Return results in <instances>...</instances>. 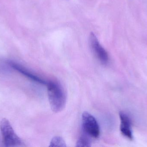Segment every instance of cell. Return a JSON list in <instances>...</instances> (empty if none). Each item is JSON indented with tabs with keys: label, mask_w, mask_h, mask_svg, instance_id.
<instances>
[{
	"label": "cell",
	"mask_w": 147,
	"mask_h": 147,
	"mask_svg": "<svg viewBox=\"0 0 147 147\" xmlns=\"http://www.w3.org/2000/svg\"><path fill=\"white\" fill-rule=\"evenodd\" d=\"M47 86L51 109L55 113L61 112L66 103V94L63 86L55 81L48 82Z\"/></svg>",
	"instance_id": "obj_1"
},
{
	"label": "cell",
	"mask_w": 147,
	"mask_h": 147,
	"mask_svg": "<svg viewBox=\"0 0 147 147\" xmlns=\"http://www.w3.org/2000/svg\"><path fill=\"white\" fill-rule=\"evenodd\" d=\"M0 129L2 136L3 143L5 147L24 146L22 140L16 134L7 119L3 118L0 123Z\"/></svg>",
	"instance_id": "obj_2"
},
{
	"label": "cell",
	"mask_w": 147,
	"mask_h": 147,
	"mask_svg": "<svg viewBox=\"0 0 147 147\" xmlns=\"http://www.w3.org/2000/svg\"><path fill=\"white\" fill-rule=\"evenodd\" d=\"M82 128L84 133L93 138H98L100 135V129L95 117L87 112L82 115Z\"/></svg>",
	"instance_id": "obj_3"
},
{
	"label": "cell",
	"mask_w": 147,
	"mask_h": 147,
	"mask_svg": "<svg viewBox=\"0 0 147 147\" xmlns=\"http://www.w3.org/2000/svg\"><path fill=\"white\" fill-rule=\"evenodd\" d=\"M90 45L92 51L98 59L104 64H107L109 60V56L106 50L99 43L96 36L93 33L90 35Z\"/></svg>",
	"instance_id": "obj_4"
},
{
	"label": "cell",
	"mask_w": 147,
	"mask_h": 147,
	"mask_svg": "<svg viewBox=\"0 0 147 147\" xmlns=\"http://www.w3.org/2000/svg\"><path fill=\"white\" fill-rule=\"evenodd\" d=\"M121 126L120 130L123 135L130 140H133V131L131 128V121L129 116L126 113L121 112L119 113Z\"/></svg>",
	"instance_id": "obj_5"
},
{
	"label": "cell",
	"mask_w": 147,
	"mask_h": 147,
	"mask_svg": "<svg viewBox=\"0 0 147 147\" xmlns=\"http://www.w3.org/2000/svg\"><path fill=\"white\" fill-rule=\"evenodd\" d=\"M8 64L12 68H13L16 70L18 71L20 73L23 74L25 77L28 78L32 81H34V82H36V83L40 84L43 85H47V84L48 82L45 81L44 79H42L41 78L37 76V75L32 73L30 71L27 70L25 67H23L22 66L14 63V62H11V61H9L8 62Z\"/></svg>",
	"instance_id": "obj_6"
},
{
	"label": "cell",
	"mask_w": 147,
	"mask_h": 147,
	"mask_svg": "<svg viewBox=\"0 0 147 147\" xmlns=\"http://www.w3.org/2000/svg\"><path fill=\"white\" fill-rule=\"evenodd\" d=\"M87 135L84 133L79 138L76 143V146L78 147H88L91 146V142Z\"/></svg>",
	"instance_id": "obj_7"
},
{
	"label": "cell",
	"mask_w": 147,
	"mask_h": 147,
	"mask_svg": "<svg viewBox=\"0 0 147 147\" xmlns=\"http://www.w3.org/2000/svg\"><path fill=\"white\" fill-rule=\"evenodd\" d=\"M50 144V147H66L65 141L60 136H55L53 138Z\"/></svg>",
	"instance_id": "obj_8"
}]
</instances>
